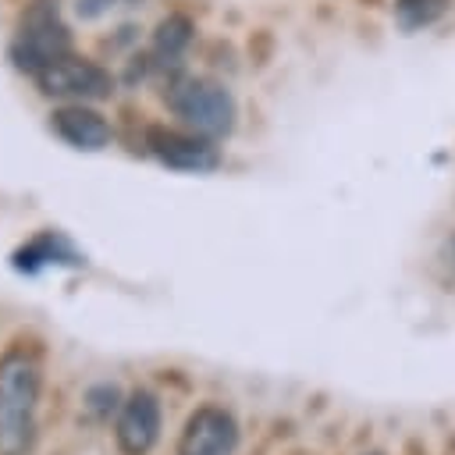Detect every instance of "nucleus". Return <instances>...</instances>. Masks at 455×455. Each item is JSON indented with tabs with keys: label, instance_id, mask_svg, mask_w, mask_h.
Returning <instances> with one entry per match:
<instances>
[{
	"label": "nucleus",
	"instance_id": "obj_7",
	"mask_svg": "<svg viewBox=\"0 0 455 455\" xmlns=\"http://www.w3.org/2000/svg\"><path fill=\"white\" fill-rule=\"evenodd\" d=\"M213 139L199 135V132H181V128H167V124H149L146 128V149L174 167V171H210L217 167V149L210 146Z\"/></svg>",
	"mask_w": 455,
	"mask_h": 455
},
{
	"label": "nucleus",
	"instance_id": "obj_6",
	"mask_svg": "<svg viewBox=\"0 0 455 455\" xmlns=\"http://www.w3.org/2000/svg\"><path fill=\"white\" fill-rule=\"evenodd\" d=\"M238 448V419L224 405H199L174 444V455H235Z\"/></svg>",
	"mask_w": 455,
	"mask_h": 455
},
{
	"label": "nucleus",
	"instance_id": "obj_4",
	"mask_svg": "<svg viewBox=\"0 0 455 455\" xmlns=\"http://www.w3.org/2000/svg\"><path fill=\"white\" fill-rule=\"evenodd\" d=\"M71 53V32L68 25L57 18V11L50 7H32L21 25H18V36L11 43V60L18 71L25 75H39L46 64H53L57 57Z\"/></svg>",
	"mask_w": 455,
	"mask_h": 455
},
{
	"label": "nucleus",
	"instance_id": "obj_9",
	"mask_svg": "<svg viewBox=\"0 0 455 455\" xmlns=\"http://www.w3.org/2000/svg\"><path fill=\"white\" fill-rule=\"evenodd\" d=\"M82 267L85 263V256L82 252H75V245L60 235V231H39L36 238H28L21 249H14V256H11V267L14 270H21V274H39L43 267Z\"/></svg>",
	"mask_w": 455,
	"mask_h": 455
},
{
	"label": "nucleus",
	"instance_id": "obj_12",
	"mask_svg": "<svg viewBox=\"0 0 455 455\" xmlns=\"http://www.w3.org/2000/svg\"><path fill=\"white\" fill-rule=\"evenodd\" d=\"M121 387L117 384H92L89 391H85V412L92 416V419H110V416H117V409H121Z\"/></svg>",
	"mask_w": 455,
	"mask_h": 455
},
{
	"label": "nucleus",
	"instance_id": "obj_10",
	"mask_svg": "<svg viewBox=\"0 0 455 455\" xmlns=\"http://www.w3.org/2000/svg\"><path fill=\"white\" fill-rule=\"evenodd\" d=\"M188 43H192V21L185 14H167L153 32V53L160 64H178Z\"/></svg>",
	"mask_w": 455,
	"mask_h": 455
},
{
	"label": "nucleus",
	"instance_id": "obj_5",
	"mask_svg": "<svg viewBox=\"0 0 455 455\" xmlns=\"http://www.w3.org/2000/svg\"><path fill=\"white\" fill-rule=\"evenodd\" d=\"M160 427H164L160 398L146 387H135L114 416V444L121 455H149L153 444L160 441Z\"/></svg>",
	"mask_w": 455,
	"mask_h": 455
},
{
	"label": "nucleus",
	"instance_id": "obj_13",
	"mask_svg": "<svg viewBox=\"0 0 455 455\" xmlns=\"http://www.w3.org/2000/svg\"><path fill=\"white\" fill-rule=\"evenodd\" d=\"M370 455H380V451H370Z\"/></svg>",
	"mask_w": 455,
	"mask_h": 455
},
{
	"label": "nucleus",
	"instance_id": "obj_8",
	"mask_svg": "<svg viewBox=\"0 0 455 455\" xmlns=\"http://www.w3.org/2000/svg\"><path fill=\"white\" fill-rule=\"evenodd\" d=\"M50 128L60 142H68L71 149H82V153H96V149H107L110 146V121L92 110L89 103H64L50 114Z\"/></svg>",
	"mask_w": 455,
	"mask_h": 455
},
{
	"label": "nucleus",
	"instance_id": "obj_1",
	"mask_svg": "<svg viewBox=\"0 0 455 455\" xmlns=\"http://www.w3.org/2000/svg\"><path fill=\"white\" fill-rule=\"evenodd\" d=\"M46 352L36 334H18L0 352V455H28L39 437Z\"/></svg>",
	"mask_w": 455,
	"mask_h": 455
},
{
	"label": "nucleus",
	"instance_id": "obj_2",
	"mask_svg": "<svg viewBox=\"0 0 455 455\" xmlns=\"http://www.w3.org/2000/svg\"><path fill=\"white\" fill-rule=\"evenodd\" d=\"M164 103L167 110L188 128V132H199L206 139H224L231 135L235 128V117H238V107H235V96L213 82V78H199V75H181L167 85L164 92Z\"/></svg>",
	"mask_w": 455,
	"mask_h": 455
},
{
	"label": "nucleus",
	"instance_id": "obj_11",
	"mask_svg": "<svg viewBox=\"0 0 455 455\" xmlns=\"http://www.w3.org/2000/svg\"><path fill=\"white\" fill-rule=\"evenodd\" d=\"M451 0H398L395 4V14L405 28H423L430 21H437L444 11H448Z\"/></svg>",
	"mask_w": 455,
	"mask_h": 455
},
{
	"label": "nucleus",
	"instance_id": "obj_3",
	"mask_svg": "<svg viewBox=\"0 0 455 455\" xmlns=\"http://www.w3.org/2000/svg\"><path fill=\"white\" fill-rule=\"evenodd\" d=\"M36 85L43 96L50 100H64V103H100L114 92V75L78 53H64L53 64H46L36 75Z\"/></svg>",
	"mask_w": 455,
	"mask_h": 455
}]
</instances>
